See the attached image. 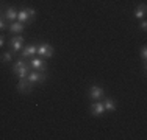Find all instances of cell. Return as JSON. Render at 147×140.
I'll return each mask as SVG.
<instances>
[{
	"label": "cell",
	"instance_id": "cell-21",
	"mask_svg": "<svg viewBox=\"0 0 147 140\" xmlns=\"http://www.w3.org/2000/svg\"><path fill=\"white\" fill-rule=\"evenodd\" d=\"M0 13H2V9H0Z\"/></svg>",
	"mask_w": 147,
	"mask_h": 140
},
{
	"label": "cell",
	"instance_id": "cell-19",
	"mask_svg": "<svg viewBox=\"0 0 147 140\" xmlns=\"http://www.w3.org/2000/svg\"><path fill=\"white\" fill-rule=\"evenodd\" d=\"M139 27H141V30H142V31H146V30H147V20H146V17L141 20V23H139Z\"/></svg>",
	"mask_w": 147,
	"mask_h": 140
},
{
	"label": "cell",
	"instance_id": "cell-2",
	"mask_svg": "<svg viewBox=\"0 0 147 140\" xmlns=\"http://www.w3.org/2000/svg\"><path fill=\"white\" fill-rule=\"evenodd\" d=\"M38 56H41V58H44V59H49V58H52V56L55 55V48H53V45H50V44H47V42H41V44H38Z\"/></svg>",
	"mask_w": 147,
	"mask_h": 140
},
{
	"label": "cell",
	"instance_id": "cell-13",
	"mask_svg": "<svg viewBox=\"0 0 147 140\" xmlns=\"http://www.w3.org/2000/svg\"><path fill=\"white\" fill-rule=\"evenodd\" d=\"M147 14V6L146 3H141V5H138L135 8V11H133V16H135V19H144Z\"/></svg>",
	"mask_w": 147,
	"mask_h": 140
},
{
	"label": "cell",
	"instance_id": "cell-7",
	"mask_svg": "<svg viewBox=\"0 0 147 140\" xmlns=\"http://www.w3.org/2000/svg\"><path fill=\"white\" fill-rule=\"evenodd\" d=\"M24 45H25V41H24L22 34H16V36L9 37V48H11L14 53H17V51L22 50Z\"/></svg>",
	"mask_w": 147,
	"mask_h": 140
},
{
	"label": "cell",
	"instance_id": "cell-3",
	"mask_svg": "<svg viewBox=\"0 0 147 140\" xmlns=\"http://www.w3.org/2000/svg\"><path fill=\"white\" fill-rule=\"evenodd\" d=\"M28 65L31 67V70H38V72H47L49 65L47 62H45L44 58H41V56H33V58H30L28 61Z\"/></svg>",
	"mask_w": 147,
	"mask_h": 140
},
{
	"label": "cell",
	"instance_id": "cell-11",
	"mask_svg": "<svg viewBox=\"0 0 147 140\" xmlns=\"http://www.w3.org/2000/svg\"><path fill=\"white\" fill-rule=\"evenodd\" d=\"M103 114H105V107H103L102 100L94 101V103L91 104V115H92V117H102Z\"/></svg>",
	"mask_w": 147,
	"mask_h": 140
},
{
	"label": "cell",
	"instance_id": "cell-15",
	"mask_svg": "<svg viewBox=\"0 0 147 140\" xmlns=\"http://www.w3.org/2000/svg\"><path fill=\"white\" fill-rule=\"evenodd\" d=\"M14 59H16V53L13 50H8V51H3V53H2V62H3V64L13 62Z\"/></svg>",
	"mask_w": 147,
	"mask_h": 140
},
{
	"label": "cell",
	"instance_id": "cell-10",
	"mask_svg": "<svg viewBox=\"0 0 147 140\" xmlns=\"http://www.w3.org/2000/svg\"><path fill=\"white\" fill-rule=\"evenodd\" d=\"M17 11H19V9H17L16 6H6L5 11H3V19L8 20L9 23L14 22V20L17 19Z\"/></svg>",
	"mask_w": 147,
	"mask_h": 140
},
{
	"label": "cell",
	"instance_id": "cell-8",
	"mask_svg": "<svg viewBox=\"0 0 147 140\" xmlns=\"http://www.w3.org/2000/svg\"><path fill=\"white\" fill-rule=\"evenodd\" d=\"M38 51V45L36 44H27L24 45V48L20 50V58L24 59H28V58H33Z\"/></svg>",
	"mask_w": 147,
	"mask_h": 140
},
{
	"label": "cell",
	"instance_id": "cell-14",
	"mask_svg": "<svg viewBox=\"0 0 147 140\" xmlns=\"http://www.w3.org/2000/svg\"><path fill=\"white\" fill-rule=\"evenodd\" d=\"M30 70H31V67H30L28 64H25V65H22V67H19V69L11 70V72L16 73V75L19 76V79H20V78H27V75L30 73Z\"/></svg>",
	"mask_w": 147,
	"mask_h": 140
},
{
	"label": "cell",
	"instance_id": "cell-12",
	"mask_svg": "<svg viewBox=\"0 0 147 140\" xmlns=\"http://www.w3.org/2000/svg\"><path fill=\"white\" fill-rule=\"evenodd\" d=\"M8 30H9V33H11V34H20L24 30H25V25L17 20V22H11V23H9Z\"/></svg>",
	"mask_w": 147,
	"mask_h": 140
},
{
	"label": "cell",
	"instance_id": "cell-18",
	"mask_svg": "<svg viewBox=\"0 0 147 140\" xmlns=\"http://www.w3.org/2000/svg\"><path fill=\"white\" fill-rule=\"evenodd\" d=\"M3 30H8V23H6V20L3 17H0V31Z\"/></svg>",
	"mask_w": 147,
	"mask_h": 140
},
{
	"label": "cell",
	"instance_id": "cell-9",
	"mask_svg": "<svg viewBox=\"0 0 147 140\" xmlns=\"http://www.w3.org/2000/svg\"><path fill=\"white\" fill-rule=\"evenodd\" d=\"M102 103H103L105 112H116L117 104H116V100H114L113 97H107V95H105L102 98Z\"/></svg>",
	"mask_w": 147,
	"mask_h": 140
},
{
	"label": "cell",
	"instance_id": "cell-6",
	"mask_svg": "<svg viewBox=\"0 0 147 140\" xmlns=\"http://www.w3.org/2000/svg\"><path fill=\"white\" fill-rule=\"evenodd\" d=\"M27 79L31 84H42L47 79V72H38V70H30V73L27 75Z\"/></svg>",
	"mask_w": 147,
	"mask_h": 140
},
{
	"label": "cell",
	"instance_id": "cell-4",
	"mask_svg": "<svg viewBox=\"0 0 147 140\" xmlns=\"http://www.w3.org/2000/svg\"><path fill=\"white\" fill-rule=\"evenodd\" d=\"M88 97L89 100H94V101H100L102 98L105 97V89L100 84H92L89 87V92H88Z\"/></svg>",
	"mask_w": 147,
	"mask_h": 140
},
{
	"label": "cell",
	"instance_id": "cell-5",
	"mask_svg": "<svg viewBox=\"0 0 147 140\" xmlns=\"http://www.w3.org/2000/svg\"><path fill=\"white\" fill-rule=\"evenodd\" d=\"M33 87L34 84H31L27 78H20L19 83L16 84V90L19 93H22V95H28V93L33 92Z\"/></svg>",
	"mask_w": 147,
	"mask_h": 140
},
{
	"label": "cell",
	"instance_id": "cell-17",
	"mask_svg": "<svg viewBox=\"0 0 147 140\" xmlns=\"http://www.w3.org/2000/svg\"><path fill=\"white\" fill-rule=\"evenodd\" d=\"M141 59H142V61H147V47H146V45H142V47H141Z\"/></svg>",
	"mask_w": 147,
	"mask_h": 140
},
{
	"label": "cell",
	"instance_id": "cell-20",
	"mask_svg": "<svg viewBox=\"0 0 147 140\" xmlns=\"http://www.w3.org/2000/svg\"><path fill=\"white\" fill-rule=\"evenodd\" d=\"M3 45H5V36H2V34H0V48H2Z\"/></svg>",
	"mask_w": 147,
	"mask_h": 140
},
{
	"label": "cell",
	"instance_id": "cell-16",
	"mask_svg": "<svg viewBox=\"0 0 147 140\" xmlns=\"http://www.w3.org/2000/svg\"><path fill=\"white\" fill-rule=\"evenodd\" d=\"M22 65H25V59H24V58H20V56H19V58L16 59V64L11 67V70H14V69H19V67H22Z\"/></svg>",
	"mask_w": 147,
	"mask_h": 140
},
{
	"label": "cell",
	"instance_id": "cell-1",
	"mask_svg": "<svg viewBox=\"0 0 147 140\" xmlns=\"http://www.w3.org/2000/svg\"><path fill=\"white\" fill-rule=\"evenodd\" d=\"M36 9L34 8H30V6H27V8H22L17 11V20L19 22H22L24 25H30V23L34 22V17H36Z\"/></svg>",
	"mask_w": 147,
	"mask_h": 140
}]
</instances>
